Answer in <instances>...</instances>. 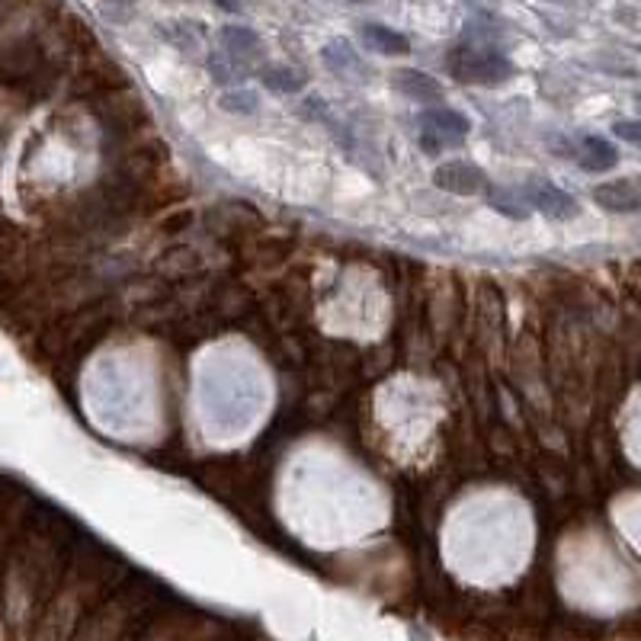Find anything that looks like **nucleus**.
Here are the masks:
<instances>
[{
  "label": "nucleus",
  "instance_id": "obj_18",
  "mask_svg": "<svg viewBox=\"0 0 641 641\" xmlns=\"http://www.w3.org/2000/svg\"><path fill=\"white\" fill-rule=\"evenodd\" d=\"M215 4L222 7V10H231V13H234V10H241V0H215Z\"/></svg>",
  "mask_w": 641,
  "mask_h": 641
},
{
  "label": "nucleus",
  "instance_id": "obj_10",
  "mask_svg": "<svg viewBox=\"0 0 641 641\" xmlns=\"http://www.w3.org/2000/svg\"><path fill=\"white\" fill-rule=\"evenodd\" d=\"M420 122H424V132L433 135L436 142L440 138H462L468 135V129H472V122H468L462 113H456V109H427L424 116H420Z\"/></svg>",
  "mask_w": 641,
  "mask_h": 641
},
{
  "label": "nucleus",
  "instance_id": "obj_7",
  "mask_svg": "<svg viewBox=\"0 0 641 641\" xmlns=\"http://www.w3.org/2000/svg\"><path fill=\"white\" fill-rule=\"evenodd\" d=\"M597 206L606 212H638L641 209V190L632 180H616V183H603L593 190Z\"/></svg>",
  "mask_w": 641,
  "mask_h": 641
},
{
  "label": "nucleus",
  "instance_id": "obj_2",
  "mask_svg": "<svg viewBox=\"0 0 641 641\" xmlns=\"http://www.w3.org/2000/svg\"><path fill=\"white\" fill-rule=\"evenodd\" d=\"M164 590L145 574H125V581L103 597L77 625L71 641H135L145 622L161 609Z\"/></svg>",
  "mask_w": 641,
  "mask_h": 641
},
{
  "label": "nucleus",
  "instance_id": "obj_14",
  "mask_svg": "<svg viewBox=\"0 0 641 641\" xmlns=\"http://www.w3.org/2000/svg\"><path fill=\"white\" fill-rule=\"evenodd\" d=\"M263 84H267L270 90H279V93H295L302 87V74H295L292 68L276 65L270 71H263Z\"/></svg>",
  "mask_w": 641,
  "mask_h": 641
},
{
  "label": "nucleus",
  "instance_id": "obj_11",
  "mask_svg": "<svg viewBox=\"0 0 641 641\" xmlns=\"http://www.w3.org/2000/svg\"><path fill=\"white\" fill-rule=\"evenodd\" d=\"M363 39H366L369 49H375L379 55H408L411 52L408 36L395 33L392 26H382V23H366L363 26Z\"/></svg>",
  "mask_w": 641,
  "mask_h": 641
},
{
  "label": "nucleus",
  "instance_id": "obj_4",
  "mask_svg": "<svg viewBox=\"0 0 641 641\" xmlns=\"http://www.w3.org/2000/svg\"><path fill=\"white\" fill-rule=\"evenodd\" d=\"M196 616L186 613V609H158L148 622L145 629L135 635V641H193L196 638Z\"/></svg>",
  "mask_w": 641,
  "mask_h": 641
},
{
  "label": "nucleus",
  "instance_id": "obj_3",
  "mask_svg": "<svg viewBox=\"0 0 641 641\" xmlns=\"http://www.w3.org/2000/svg\"><path fill=\"white\" fill-rule=\"evenodd\" d=\"M449 74L462 84H481V87H497L513 74L510 58H504L494 49H456L449 55Z\"/></svg>",
  "mask_w": 641,
  "mask_h": 641
},
{
  "label": "nucleus",
  "instance_id": "obj_13",
  "mask_svg": "<svg viewBox=\"0 0 641 641\" xmlns=\"http://www.w3.org/2000/svg\"><path fill=\"white\" fill-rule=\"evenodd\" d=\"M581 167L584 170H609L616 167L619 161V151L606 142V138H597V135H587L581 142Z\"/></svg>",
  "mask_w": 641,
  "mask_h": 641
},
{
  "label": "nucleus",
  "instance_id": "obj_5",
  "mask_svg": "<svg viewBox=\"0 0 641 641\" xmlns=\"http://www.w3.org/2000/svg\"><path fill=\"white\" fill-rule=\"evenodd\" d=\"M433 186H440V190L456 193V196H472V193H481L484 186H488V177H484V170H478L475 164L449 161L443 167H436Z\"/></svg>",
  "mask_w": 641,
  "mask_h": 641
},
{
  "label": "nucleus",
  "instance_id": "obj_1",
  "mask_svg": "<svg viewBox=\"0 0 641 641\" xmlns=\"http://www.w3.org/2000/svg\"><path fill=\"white\" fill-rule=\"evenodd\" d=\"M125 574L129 571H119V558L103 545H74L65 581L33 619V641H71L84 616L125 581Z\"/></svg>",
  "mask_w": 641,
  "mask_h": 641
},
{
  "label": "nucleus",
  "instance_id": "obj_9",
  "mask_svg": "<svg viewBox=\"0 0 641 641\" xmlns=\"http://www.w3.org/2000/svg\"><path fill=\"white\" fill-rule=\"evenodd\" d=\"M395 87L404 93V97H411L417 103H436L443 100V87L433 81L430 74L424 71H414V68H404L395 74Z\"/></svg>",
  "mask_w": 641,
  "mask_h": 641
},
{
  "label": "nucleus",
  "instance_id": "obj_19",
  "mask_svg": "<svg viewBox=\"0 0 641 641\" xmlns=\"http://www.w3.org/2000/svg\"><path fill=\"white\" fill-rule=\"evenodd\" d=\"M119 4H132V0H119Z\"/></svg>",
  "mask_w": 641,
  "mask_h": 641
},
{
  "label": "nucleus",
  "instance_id": "obj_16",
  "mask_svg": "<svg viewBox=\"0 0 641 641\" xmlns=\"http://www.w3.org/2000/svg\"><path fill=\"white\" fill-rule=\"evenodd\" d=\"M613 132H616L619 138H625V142H629V145H638V148H641V122H629V119H625V122H616V125H613Z\"/></svg>",
  "mask_w": 641,
  "mask_h": 641
},
{
  "label": "nucleus",
  "instance_id": "obj_17",
  "mask_svg": "<svg viewBox=\"0 0 641 641\" xmlns=\"http://www.w3.org/2000/svg\"><path fill=\"white\" fill-rule=\"evenodd\" d=\"M190 222H193V215H190V212H177L174 218H167V222L161 225V231H164V234H170V238H177V234H180L186 225H190Z\"/></svg>",
  "mask_w": 641,
  "mask_h": 641
},
{
  "label": "nucleus",
  "instance_id": "obj_12",
  "mask_svg": "<svg viewBox=\"0 0 641 641\" xmlns=\"http://www.w3.org/2000/svg\"><path fill=\"white\" fill-rule=\"evenodd\" d=\"M222 45L228 49V55L241 58V61L263 55L260 36L254 33V29H247V26H222Z\"/></svg>",
  "mask_w": 641,
  "mask_h": 641
},
{
  "label": "nucleus",
  "instance_id": "obj_8",
  "mask_svg": "<svg viewBox=\"0 0 641 641\" xmlns=\"http://www.w3.org/2000/svg\"><path fill=\"white\" fill-rule=\"evenodd\" d=\"M526 199L533 202V206L545 215L552 218H574L577 215V199L568 196L565 190H558V186H549V183H536L526 190Z\"/></svg>",
  "mask_w": 641,
  "mask_h": 641
},
{
  "label": "nucleus",
  "instance_id": "obj_15",
  "mask_svg": "<svg viewBox=\"0 0 641 641\" xmlns=\"http://www.w3.org/2000/svg\"><path fill=\"white\" fill-rule=\"evenodd\" d=\"M222 106L231 109V113H254V109H257V97H254V93H247V90H241V93H225Z\"/></svg>",
  "mask_w": 641,
  "mask_h": 641
},
{
  "label": "nucleus",
  "instance_id": "obj_6",
  "mask_svg": "<svg viewBox=\"0 0 641 641\" xmlns=\"http://www.w3.org/2000/svg\"><path fill=\"white\" fill-rule=\"evenodd\" d=\"M202 270V254L190 244H170L164 254L154 260V273L164 276L167 283H180V279H193Z\"/></svg>",
  "mask_w": 641,
  "mask_h": 641
}]
</instances>
